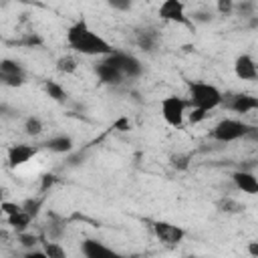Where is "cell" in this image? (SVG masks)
I'll use <instances>...</instances> for the list:
<instances>
[{
  "label": "cell",
  "mask_w": 258,
  "mask_h": 258,
  "mask_svg": "<svg viewBox=\"0 0 258 258\" xmlns=\"http://www.w3.org/2000/svg\"><path fill=\"white\" fill-rule=\"evenodd\" d=\"M153 234H155V238H157L161 244L175 246L177 242L183 240L185 230L179 228V226H175V224H171V222H163V220H159V222L153 224Z\"/></svg>",
  "instance_id": "9"
},
{
  "label": "cell",
  "mask_w": 258,
  "mask_h": 258,
  "mask_svg": "<svg viewBox=\"0 0 258 258\" xmlns=\"http://www.w3.org/2000/svg\"><path fill=\"white\" fill-rule=\"evenodd\" d=\"M81 252H83L87 258H105V256H115V252H113L111 248H107L103 242L93 240V238H87V240L81 244Z\"/></svg>",
  "instance_id": "16"
},
{
  "label": "cell",
  "mask_w": 258,
  "mask_h": 258,
  "mask_svg": "<svg viewBox=\"0 0 258 258\" xmlns=\"http://www.w3.org/2000/svg\"><path fill=\"white\" fill-rule=\"evenodd\" d=\"M6 220H8V224H10V226H12L16 232H24V230L28 228V224L32 222V216H30V214H26L24 210H20L18 214L8 216Z\"/></svg>",
  "instance_id": "19"
},
{
  "label": "cell",
  "mask_w": 258,
  "mask_h": 258,
  "mask_svg": "<svg viewBox=\"0 0 258 258\" xmlns=\"http://www.w3.org/2000/svg\"><path fill=\"white\" fill-rule=\"evenodd\" d=\"M133 40L135 44L143 50V52H153L157 46H159V40H161V34L155 26L151 24H145V26H139L135 28V34H133Z\"/></svg>",
  "instance_id": "10"
},
{
  "label": "cell",
  "mask_w": 258,
  "mask_h": 258,
  "mask_svg": "<svg viewBox=\"0 0 258 258\" xmlns=\"http://www.w3.org/2000/svg\"><path fill=\"white\" fill-rule=\"evenodd\" d=\"M42 250L46 252V256H48V258H64V256H67L64 248L58 244V240L42 238Z\"/></svg>",
  "instance_id": "21"
},
{
  "label": "cell",
  "mask_w": 258,
  "mask_h": 258,
  "mask_svg": "<svg viewBox=\"0 0 258 258\" xmlns=\"http://www.w3.org/2000/svg\"><path fill=\"white\" fill-rule=\"evenodd\" d=\"M36 153H38V149H36L34 145H28V143L10 145V147H8V165H10V167H20V165H24L26 161H30Z\"/></svg>",
  "instance_id": "11"
},
{
  "label": "cell",
  "mask_w": 258,
  "mask_h": 258,
  "mask_svg": "<svg viewBox=\"0 0 258 258\" xmlns=\"http://www.w3.org/2000/svg\"><path fill=\"white\" fill-rule=\"evenodd\" d=\"M234 73L240 81H256L258 79V64L250 54H238L234 60Z\"/></svg>",
  "instance_id": "13"
},
{
  "label": "cell",
  "mask_w": 258,
  "mask_h": 258,
  "mask_svg": "<svg viewBox=\"0 0 258 258\" xmlns=\"http://www.w3.org/2000/svg\"><path fill=\"white\" fill-rule=\"evenodd\" d=\"M0 79L6 87H20L26 81V71L18 60L2 58L0 62Z\"/></svg>",
  "instance_id": "8"
},
{
  "label": "cell",
  "mask_w": 258,
  "mask_h": 258,
  "mask_svg": "<svg viewBox=\"0 0 258 258\" xmlns=\"http://www.w3.org/2000/svg\"><path fill=\"white\" fill-rule=\"evenodd\" d=\"M157 16L161 20H167V22H175V24H181V26H187L191 28L194 22L191 18L187 16L185 12V6L181 0H163L157 8Z\"/></svg>",
  "instance_id": "5"
},
{
  "label": "cell",
  "mask_w": 258,
  "mask_h": 258,
  "mask_svg": "<svg viewBox=\"0 0 258 258\" xmlns=\"http://www.w3.org/2000/svg\"><path fill=\"white\" fill-rule=\"evenodd\" d=\"M248 254L250 256H258V240L248 242Z\"/></svg>",
  "instance_id": "37"
},
{
  "label": "cell",
  "mask_w": 258,
  "mask_h": 258,
  "mask_svg": "<svg viewBox=\"0 0 258 258\" xmlns=\"http://www.w3.org/2000/svg\"><path fill=\"white\" fill-rule=\"evenodd\" d=\"M95 73H97V77H99L103 83H107V85H121L123 79H125V75L121 73V69H119L117 64H113L107 56L95 67Z\"/></svg>",
  "instance_id": "12"
},
{
  "label": "cell",
  "mask_w": 258,
  "mask_h": 258,
  "mask_svg": "<svg viewBox=\"0 0 258 258\" xmlns=\"http://www.w3.org/2000/svg\"><path fill=\"white\" fill-rule=\"evenodd\" d=\"M113 10H119V12H127V10H131V6H133V0H105Z\"/></svg>",
  "instance_id": "30"
},
{
  "label": "cell",
  "mask_w": 258,
  "mask_h": 258,
  "mask_svg": "<svg viewBox=\"0 0 258 258\" xmlns=\"http://www.w3.org/2000/svg\"><path fill=\"white\" fill-rule=\"evenodd\" d=\"M18 242L24 246V248H34L36 244H38V236H34V234H26V230L24 232H18Z\"/></svg>",
  "instance_id": "28"
},
{
  "label": "cell",
  "mask_w": 258,
  "mask_h": 258,
  "mask_svg": "<svg viewBox=\"0 0 258 258\" xmlns=\"http://www.w3.org/2000/svg\"><path fill=\"white\" fill-rule=\"evenodd\" d=\"M189 101H183L177 95H167L161 101V117L169 127H181L183 125V117H185V109H187Z\"/></svg>",
  "instance_id": "4"
},
{
  "label": "cell",
  "mask_w": 258,
  "mask_h": 258,
  "mask_svg": "<svg viewBox=\"0 0 258 258\" xmlns=\"http://www.w3.org/2000/svg\"><path fill=\"white\" fill-rule=\"evenodd\" d=\"M189 18H191L194 24H196V22H210V20H212V12H210V10H196Z\"/></svg>",
  "instance_id": "32"
},
{
  "label": "cell",
  "mask_w": 258,
  "mask_h": 258,
  "mask_svg": "<svg viewBox=\"0 0 258 258\" xmlns=\"http://www.w3.org/2000/svg\"><path fill=\"white\" fill-rule=\"evenodd\" d=\"M20 42H22V44H28V46H32V44H40L42 40H40L38 36H30V34H28V36H26V38H22Z\"/></svg>",
  "instance_id": "36"
},
{
  "label": "cell",
  "mask_w": 258,
  "mask_h": 258,
  "mask_svg": "<svg viewBox=\"0 0 258 258\" xmlns=\"http://www.w3.org/2000/svg\"><path fill=\"white\" fill-rule=\"evenodd\" d=\"M64 230H67L64 218H60L56 212H48L46 220H44V234H46V238L48 240H60Z\"/></svg>",
  "instance_id": "15"
},
{
  "label": "cell",
  "mask_w": 258,
  "mask_h": 258,
  "mask_svg": "<svg viewBox=\"0 0 258 258\" xmlns=\"http://www.w3.org/2000/svg\"><path fill=\"white\" fill-rule=\"evenodd\" d=\"M44 198H46V194H42V196H38V198H28V200H24V202H22V210H24L26 214H30L32 220H34V218L38 216L42 204H44Z\"/></svg>",
  "instance_id": "23"
},
{
  "label": "cell",
  "mask_w": 258,
  "mask_h": 258,
  "mask_svg": "<svg viewBox=\"0 0 258 258\" xmlns=\"http://www.w3.org/2000/svg\"><path fill=\"white\" fill-rule=\"evenodd\" d=\"M222 105L228 111H234L238 115H246V113L258 109V97L248 95V93H228V95H224Z\"/></svg>",
  "instance_id": "7"
},
{
  "label": "cell",
  "mask_w": 258,
  "mask_h": 258,
  "mask_svg": "<svg viewBox=\"0 0 258 258\" xmlns=\"http://www.w3.org/2000/svg\"><path fill=\"white\" fill-rule=\"evenodd\" d=\"M73 145H75L73 143V137L71 135H64V133H58V135L46 139V143H44V147L48 151H54V153H69L73 149Z\"/></svg>",
  "instance_id": "17"
},
{
  "label": "cell",
  "mask_w": 258,
  "mask_h": 258,
  "mask_svg": "<svg viewBox=\"0 0 258 258\" xmlns=\"http://www.w3.org/2000/svg\"><path fill=\"white\" fill-rule=\"evenodd\" d=\"M113 127L119 129V131H127V129L131 127V121H129L127 117H121V119H117V121L113 123Z\"/></svg>",
  "instance_id": "34"
},
{
  "label": "cell",
  "mask_w": 258,
  "mask_h": 258,
  "mask_svg": "<svg viewBox=\"0 0 258 258\" xmlns=\"http://www.w3.org/2000/svg\"><path fill=\"white\" fill-rule=\"evenodd\" d=\"M107 58L117 64L121 69V73L125 75V79H137L141 73H143V64L141 60L131 54V52H125V50H113L111 54H107Z\"/></svg>",
  "instance_id": "6"
},
{
  "label": "cell",
  "mask_w": 258,
  "mask_h": 258,
  "mask_svg": "<svg viewBox=\"0 0 258 258\" xmlns=\"http://www.w3.org/2000/svg\"><path fill=\"white\" fill-rule=\"evenodd\" d=\"M244 139H246V141H256V143H258V127L250 125V129H248V133H246Z\"/></svg>",
  "instance_id": "35"
},
{
  "label": "cell",
  "mask_w": 258,
  "mask_h": 258,
  "mask_svg": "<svg viewBox=\"0 0 258 258\" xmlns=\"http://www.w3.org/2000/svg\"><path fill=\"white\" fill-rule=\"evenodd\" d=\"M189 159H191L189 153H173V155L169 157V163H171L173 169H177V171H185V169L189 167Z\"/></svg>",
  "instance_id": "25"
},
{
  "label": "cell",
  "mask_w": 258,
  "mask_h": 258,
  "mask_svg": "<svg viewBox=\"0 0 258 258\" xmlns=\"http://www.w3.org/2000/svg\"><path fill=\"white\" fill-rule=\"evenodd\" d=\"M67 42L75 52H81V54H87V56H107L115 50L101 34L91 30L85 20H79L73 26H69Z\"/></svg>",
  "instance_id": "1"
},
{
  "label": "cell",
  "mask_w": 258,
  "mask_h": 258,
  "mask_svg": "<svg viewBox=\"0 0 258 258\" xmlns=\"http://www.w3.org/2000/svg\"><path fill=\"white\" fill-rule=\"evenodd\" d=\"M187 91H189V107H202L206 111H212V109L220 107L224 101V93L210 83L189 81Z\"/></svg>",
  "instance_id": "2"
},
{
  "label": "cell",
  "mask_w": 258,
  "mask_h": 258,
  "mask_svg": "<svg viewBox=\"0 0 258 258\" xmlns=\"http://www.w3.org/2000/svg\"><path fill=\"white\" fill-rule=\"evenodd\" d=\"M234 10L244 18H252L256 12V4H254V0H242V2H236Z\"/></svg>",
  "instance_id": "26"
},
{
  "label": "cell",
  "mask_w": 258,
  "mask_h": 258,
  "mask_svg": "<svg viewBox=\"0 0 258 258\" xmlns=\"http://www.w3.org/2000/svg\"><path fill=\"white\" fill-rule=\"evenodd\" d=\"M234 6H236V0H216V8L220 14L228 16L234 12Z\"/></svg>",
  "instance_id": "29"
},
{
  "label": "cell",
  "mask_w": 258,
  "mask_h": 258,
  "mask_svg": "<svg viewBox=\"0 0 258 258\" xmlns=\"http://www.w3.org/2000/svg\"><path fill=\"white\" fill-rule=\"evenodd\" d=\"M44 91H46V95H48L52 101H56V103H62V101L67 99V91H64L62 85H58L56 81H46V83H44Z\"/></svg>",
  "instance_id": "22"
},
{
  "label": "cell",
  "mask_w": 258,
  "mask_h": 258,
  "mask_svg": "<svg viewBox=\"0 0 258 258\" xmlns=\"http://www.w3.org/2000/svg\"><path fill=\"white\" fill-rule=\"evenodd\" d=\"M218 210L220 212H224V214H240V212H244V204H240L238 200H234V198H222V200H218Z\"/></svg>",
  "instance_id": "20"
},
{
  "label": "cell",
  "mask_w": 258,
  "mask_h": 258,
  "mask_svg": "<svg viewBox=\"0 0 258 258\" xmlns=\"http://www.w3.org/2000/svg\"><path fill=\"white\" fill-rule=\"evenodd\" d=\"M42 129H44V125H42V121L38 117H26V121H24V133L26 135L36 137V135L42 133Z\"/></svg>",
  "instance_id": "24"
},
{
  "label": "cell",
  "mask_w": 258,
  "mask_h": 258,
  "mask_svg": "<svg viewBox=\"0 0 258 258\" xmlns=\"http://www.w3.org/2000/svg\"><path fill=\"white\" fill-rule=\"evenodd\" d=\"M2 212H4V216L8 218V216H14V214H18L20 210H22V204H12V202H2Z\"/></svg>",
  "instance_id": "31"
},
{
  "label": "cell",
  "mask_w": 258,
  "mask_h": 258,
  "mask_svg": "<svg viewBox=\"0 0 258 258\" xmlns=\"http://www.w3.org/2000/svg\"><path fill=\"white\" fill-rule=\"evenodd\" d=\"M56 179H54V175L52 173H46V175H42V179H40V194H46L50 187H52V183H54Z\"/></svg>",
  "instance_id": "33"
},
{
  "label": "cell",
  "mask_w": 258,
  "mask_h": 258,
  "mask_svg": "<svg viewBox=\"0 0 258 258\" xmlns=\"http://www.w3.org/2000/svg\"><path fill=\"white\" fill-rule=\"evenodd\" d=\"M250 125H246L244 121L240 119H232V117H226L222 121H218L210 133V137L214 141H220V143H232V141H238V139H244L246 133H248Z\"/></svg>",
  "instance_id": "3"
},
{
  "label": "cell",
  "mask_w": 258,
  "mask_h": 258,
  "mask_svg": "<svg viewBox=\"0 0 258 258\" xmlns=\"http://www.w3.org/2000/svg\"><path fill=\"white\" fill-rule=\"evenodd\" d=\"M232 181L236 185V189L250 194V196H258V177L254 175V171L248 169H236L232 173Z\"/></svg>",
  "instance_id": "14"
},
{
  "label": "cell",
  "mask_w": 258,
  "mask_h": 258,
  "mask_svg": "<svg viewBox=\"0 0 258 258\" xmlns=\"http://www.w3.org/2000/svg\"><path fill=\"white\" fill-rule=\"evenodd\" d=\"M77 69H79V62H77L75 56L62 54V56L56 58V71H58V73H62V75H73V73H77Z\"/></svg>",
  "instance_id": "18"
},
{
  "label": "cell",
  "mask_w": 258,
  "mask_h": 258,
  "mask_svg": "<svg viewBox=\"0 0 258 258\" xmlns=\"http://www.w3.org/2000/svg\"><path fill=\"white\" fill-rule=\"evenodd\" d=\"M208 113H210V111H206V109H202V107H191V111L187 113V119H189L191 125H196V123H202V121L208 117Z\"/></svg>",
  "instance_id": "27"
}]
</instances>
